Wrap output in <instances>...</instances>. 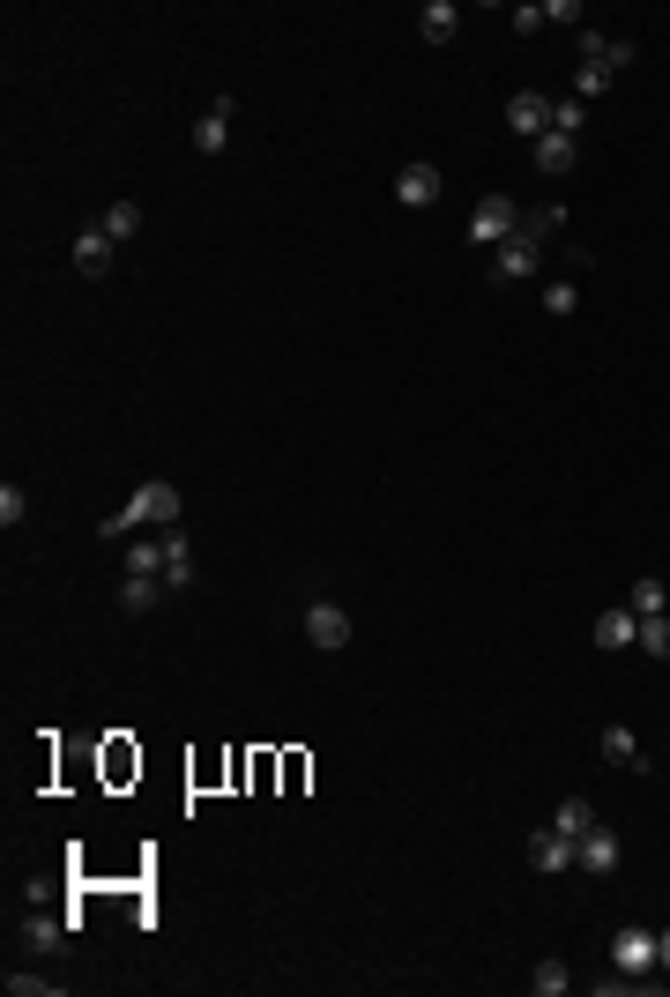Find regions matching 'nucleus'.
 <instances>
[{"label":"nucleus","instance_id":"nucleus-23","mask_svg":"<svg viewBox=\"0 0 670 997\" xmlns=\"http://www.w3.org/2000/svg\"><path fill=\"white\" fill-rule=\"evenodd\" d=\"M98 231H104V239H112V246H120V239H134V231H142V209H134V201H112Z\"/></svg>","mask_w":670,"mask_h":997},{"label":"nucleus","instance_id":"nucleus-24","mask_svg":"<svg viewBox=\"0 0 670 997\" xmlns=\"http://www.w3.org/2000/svg\"><path fill=\"white\" fill-rule=\"evenodd\" d=\"M603 90H611V68H596V60H573V90H567V98L589 104V98H603Z\"/></svg>","mask_w":670,"mask_h":997},{"label":"nucleus","instance_id":"nucleus-29","mask_svg":"<svg viewBox=\"0 0 670 997\" xmlns=\"http://www.w3.org/2000/svg\"><path fill=\"white\" fill-rule=\"evenodd\" d=\"M8 990L16 997H60V983L52 975H8Z\"/></svg>","mask_w":670,"mask_h":997},{"label":"nucleus","instance_id":"nucleus-26","mask_svg":"<svg viewBox=\"0 0 670 997\" xmlns=\"http://www.w3.org/2000/svg\"><path fill=\"white\" fill-rule=\"evenodd\" d=\"M551 826H559L567 842H581V834H589V826H596V812H589V804H581V797H567V804H559V819H551Z\"/></svg>","mask_w":670,"mask_h":997},{"label":"nucleus","instance_id":"nucleus-15","mask_svg":"<svg viewBox=\"0 0 670 997\" xmlns=\"http://www.w3.org/2000/svg\"><path fill=\"white\" fill-rule=\"evenodd\" d=\"M633 633H641V618H633V611H603V618H596V648L619 655V648H633Z\"/></svg>","mask_w":670,"mask_h":997},{"label":"nucleus","instance_id":"nucleus-7","mask_svg":"<svg viewBox=\"0 0 670 997\" xmlns=\"http://www.w3.org/2000/svg\"><path fill=\"white\" fill-rule=\"evenodd\" d=\"M507 127H514V134H529V142H537V134H551V98H537V90L507 98Z\"/></svg>","mask_w":670,"mask_h":997},{"label":"nucleus","instance_id":"nucleus-16","mask_svg":"<svg viewBox=\"0 0 670 997\" xmlns=\"http://www.w3.org/2000/svg\"><path fill=\"white\" fill-rule=\"evenodd\" d=\"M581 60H596V68L619 75V68H633V46H626V38H596V30H581Z\"/></svg>","mask_w":670,"mask_h":997},{"label":"nucleus","instance_id":"nucleus-18","mask_svg":"<svg viewBox=\"0 0 670 997\" xmlns=\"http://www.w3.org/2000/svg\"><path fill=\"white\" fill-rule=\"evenodd\" d=\"M418 30H424V46H447V38L462 30V8H454V0H432V8L418 16Z\"/></svg>","mask_w":670,"mask_h":997},{"label":"nucleus","instance_id":"nucleus-21","mask_svg":"<svg viewBox=\"0 0 670 997\" xmlns=\"http://www.w3.org/2000/svg\"><path fill=\"white\" fill-rule=\"evenodd\" d=\"M626 611H633V618H656V611H670L663 581H656V574H641V581H633V596H626Z\"/></svg>","mask_w":670,"mask_h":997},{"label":"nucleus","instance_id":"nucleus-31","mask_svg":"<svg viewBox=\"0 0 670 997\" xmlns=\"http://www.w3.org/2000/svg\"><path fill=\"white\" fill-rule=\"evenodd\" d=\"M573 305H581V291H573V283H551V291H544V313H573Z\"/></svg>","mask_w":670,"mask_h":997},{"label":"nucleus","instance_id":"nucleus-6","mask_svg":"<svg viewBox=\"0 0 670 997\" xmlns=\"http://www.w3.org/2000/svg\"><path fill=\"white\" fill-rule=\"evenodd\" d=\"M306 641H313V648H350V611L343 603H313V611H306Z\"/></svg>","mask_w":670,"mask_h":997},{"label":"nucleus","instance_id":"nucleus-20","mask_svg":"<svg viewBox=\"0 0 670 997\" xmlns=\"http://www.w3.org/2000/svg\"><path fill=\"white\" fill-rule=\"evenodd\" d=\"M559 224H567V209H559V201H544V209H521V239H537V246H544V239H551V231H559Z\"/></svg>","mask_w":670,"mask_h":997},{"label":"nucleus","instance_id":"nucleus-17","mask_svg":"<svg viewBox=\"0 0 670 997\" xmlns=\"http://www.w3.org/2000/svg\"><path fill=\"white\" fill-rule=\"evenodd\" d=\"M68 930H74L68 916H30L23 923V946L30 953H60V946H68Z\"/></svg>","mask_w":670,"mask_h":997},{"label":"nucleus","instance_id":"nucleus-5","mask_svg":"<svg viewBox=\"0 0 670 997\" xmlns=\"http://www.w3.org/2000/svg\"><path fill=\"white\" fill-rule=\"evenodd\" d=\"M573 864H581V842H567L559 826H544V834H529V872L559 878V872H573Z\"/></svg>","mask_w":670,"mask_h":997},{"label":"nucleus","instance_id":"nucleus-2","mask_svg":"<svg viewBox=\"0 0 670 997\" xmlns=\"http://www.w3.org/2000/svg\"><path fill=\"white\" fill-rule=\"evenodd\" d=\"M656 938H663V930H648V923H626L619 938H611V968H619V975H648V968H663Z\"/></svg>","mask_w":670,"mask_h":997},{"label":"nucleus","instance_id":"nucleus-4","mask_svg":"<svg viewBox=\"0 0 670 997\" xmlns=\"http://www.w3.org/2000/svg\"><path fill=\"white\" fill-rule=\"evenodd\" d=\"M544 269V246H537V239H507V246H492V283H529V275Z\"/></svg>","mask_w":670,"mask_h":997},{"label":"nucleus","instance_id":"nucleus-32","mask_svg":"<svg viewBox=\"0 0 670 997\" xmlns=\"http://www.w3.org/2000/svg\"><path fill=\"white\" fill-rule=\"evenodd\" d=\"M514 30H521V38H537V30H544V8H537V0H529V8H514Z\"/></svg>","mask_w":670,"mask_h":997},{"label":"nucleus","instance_id":"nucleus-12","mask_svg":"<svg viewBox=\"0 0 670 997\" xmlns=\"http://www.w3.org/2000/svg\"><path fill=\"white\" fill-rule=\"evenodd\" d=\"M164 596H172V588H164L157 574H127V581H120V611H127V618H142V611H157Z\"/></svg>","mask_w":670,"mask_h":997},{"label":"nucleus","instance_id":"nucleus-10","mask_svg":"<svg viewBox=\"0 0 670 997\" xmlns=\"http://www.w3.org/2000/svg\"><path fill=\"white\" fill-rule=\"evenodd\" d=\"M581 872H596V878L619 872V834H611V826H589V834H581Z\"/></svg>","mask_w":670,"mask_h":997},{"label":"nucleus","instance_id":"nucleus-13","mask_svg":"<svg viewBox=\"0 0 670 997\" xmlns=\"http://www.w3.org/2000/svg\"><path fill=\"white\" fill-rule=\"evenodd\" d=\"M194 150H201V157H223V150H231V98L209 104V120L194 127Z\"/></svg>","mask_w":670,"mask_h":997},{"label":"nucleus","instance_id":"nucleus-8","mask_svg":"<svg viewBox=\"0 0 670 997\" xmlns=\"http://www.w3.org/2000/svg\"><path fill=\"white\" fill-rule=\"evenodd\" d=\"M396 201H402V209H432V201H440V172H432V164H402Z\"/></svg>","mask_w":670,"mask_h":997},{"label":"nucleus","instance_id":"nucleus-1","mask_svg":"<svg viewBox=\"0 0 670 997\" xmlns=\"http://www.w3.org/2000/svg\"><path fill=\"white\" fill-rule=\"evenodd\" d=\"M179 506H187V498H179L164 476H149V484L127 498L120 514H104V536H134V528H149V522H157V528H179Z\"/></svg>","mask_w":670,"mask_h":997},{"label":"nucleus","instance_id":"nucleus-27","mask_svg":"<svg viewBox=\"0 0 670 997\" xmlns=\"http://www.w3.org/2000/svg\"><path fill=\"white\" fill-rule=\"evenodd\" d=\"M127 574H157V581H164V536H157V544H142V536H134V551H127Z\"/></svg>","mask_w":670,"mask_h":997},{"label":"nucleus","instance_id":"nucleus-9","mask_svg":"<svg viewBox=\"0 0 670 997\" xmlns=\"http://www.w3.org/2000/svg\"><path fill=\"white\" fill-rule=\"evenodd\" d=\"M603 759H611V767H633L641 782L656 774V759H648V752L633 745V729H626V723H611V729H603Z\"/></svg>","mask_w":670,"mask_h":997},{"label":"nucleus","instance_id":"nucleus-3","mask_svg":"<svg viewBox=\"0 0 670 997\" xmlns=\"http://www.w3.org/2000/svg\"><path fill=\"white\" fill-rule=\"evenodd\" d=\"M514 224H521L514 194H484V201H477V216H470V246H507Z\"/></svg>","mask_w":670,"mask_h":997},{"label":"nucleus","instance_id":"nucleus-19","mask_svg":"<svg viewBox=\"0 0 670 997\" xmlns=\"http://www.w3.org/2000/svg\"><path fill=\"white\" fill-rule=\"evenodd\" d=\"M74 269L104 275V269H112V239H104V231H82V239H74Z\"/></svg>","mask_w":670,"mask_h":997},{"label":"nucleus","instance_id":"nucleus-33","mask_svg":"<svg viewBox=\"0 0 670 997\" xmlns=\"http://www.w3.org/2000/svg\"><path fill=\"white\" fill-rule=\"evenodd\" d=\"M656 953H663V968H670V930H663V938H656Z\"/></svg>","mask_w":670,"mask_h":997},{"label":"nucleus","instance_id":"nucleus-28","mask_svg":"<svg viewBox=\"0 0 670 997\" xmlns=\"http://www.w3.org/2000/svg\"><path fill=\"white\" fill-rule=\"evenodd\" d=\"M529 990H537V997H559V990H567V968H559V960H537Z\"/></svg>","mask_w":670,"mask_h":997},{"label":"nucleus","instance_id":"nucleus-30","mask_svg":"<svg viewBox=\"0 0 670 997\" xmlns=\"http://www.w3.org/2000/svg\"><path fill=\"white\" fill-rule=\"evenodd\" d=\"M23 514H30V498L16 492V484H0V528H16V522H23Z\"/></svg>","mask_w":670,"mask_h":997},{"label":"nucleus","instance_id":"nucleus-11","mask_svg":"<svg viewBox=\"0 0 670 997\" xmlns=\"http://www.w3.org/2000/svg\"><path fill=\"white\" fill-rule=\"evenodd\" d=\"M164 588H194V544L179 536V528H164Z\"/></svg>","mask_w":670,"mask_h":997},{"label":"nucleus","instance_id":"nucleus-22","mask_svg":"<svg viewBox=\"0 0 670 997\" xmlns=\"http://www.w3.org/2000/svg\"><path fill=\"white\" fill-rule=\"evenodd\" d=\"M633 648H641V655H656V663H670V618H663V611H656V618H641Z\"/></svg>","mask_w":670,"mask_h":997},{"label":"nucleus","instance_id":"nucleus-14","mask_svg":"<svg viewBox=\"0 0 670 997\" xmlns=\"http://www.w3.org/2000/svg\"><path fill=\"white\" fill-rule=\"evenodd\" d=\"M529 164H537L544 179L573 172V142H567V134H537V142H529Z\"/></svg>","mask_w":670,"mask_h":997},{"label":"nucleus","instance_id":"nucleus-25","mask_svg":"<svg viewBox=\"0 0 670 997\" xmlns=\"http://www.w3.org/2000/svg\"><path fill=\"white\" fill-rule=\"evenodd\" d=\"M581 127H589V104H581V98H559V104H551V134H567V142H573Z\"/></svg>","mask_w":670,"mask_h":997}]
</instances>
